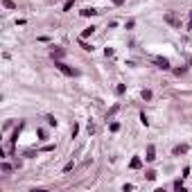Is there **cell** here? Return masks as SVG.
I'll return each instance as SVG.
<instances>
[{
    "label": "cell",
    "mask_w": 192,
    "mask_h": 192,
    "mask_svg": "<svg viewBox=\"0 0 192 192\" xmlns=\"http://www.w3.org/2000/svg\"><path fill=\"white\" fill-rule=\"evenodd\" d=\"M54 66H57V68L61 70L63 75H68V77H77V75H79V72H77V70H75V68H70L68 63H63V61H59V59H57V61H54Z\"/></svg>",
    "instance_id": "obj_1"
},
{
    "label": "cell",
    "mask_w": 192,
    "mask_h": 192,
    "mask_svg": "<svg viewBox=\"0 0 192 192\" xmlns=\"http://www.w3.org/2000/svg\"><path fill=\"white\" fill-rule=\"evenodd\" d=\"M163 18H165V23H170V25H174V27H181V20H179V18H176L174 14H172V11H167V14H165Z\"/></svg>",
    "instance_id": "obj_2"
},
{
    "label": "cell",
    "mask_w": 192,
    "mask_h": 192,
    "mask_svg": "<svg viewBox=\"0 0 192 192\" xmlns=\"http://www.w3.org/2000/svg\"><path fill=\"white\" fill-rule=\"evenodd\" d=\"M154 63H156L160 70H170V59H165V57H156Z\"/></svg>",
    "instance_id": "obj_3"
},
{
    "label": "cell",
    "mask_w": 192,
    "mask_h": 192,
    "mask_svg": "<svg viewBox=\"0 0 192 192\" xmlns=\"http://www.w3.org/2000/svg\"><path fill=\"white\" fill-rule=\"evenodd\" d=\"M145 160H149V163L156 160V147H154V145H149V147H147V156H145Z\"/></svg>",
    "instance_id": "obj_4"
},
{
    "label": "cell",
    "mask_w": 192,
    "mask_h": 192,
    "mask_svg": "<svg viewBox=\"0 0 192 192\" xmlns=\"http://www.w3.org/2000/svg\"><path fill=\"white\" fill-rule=\"evenodd\" d=\"M129 167H131V170H140V167H142V158L133 156V158H131V163H129Z\"/></svg>",
    "instance_id": "obj_5"
},
{
    "label": "cell",
    "mask_w": 192,
    "mask_h": 192,
    "mask_svg": "<svg viewBox=\"0 0 192 192\" xmlns=\"http://www.w3.org/2000/svg\"><path fill=\"white\" fill-rule=\"evenodd\" d=\"M79 14H81V16H84V18H90V16H95V14H100V11H95V9H93V7H86V9H81Z\"/></svg>",
    "instance_id": "obj_6"
},
{
    "label": "cell",
    "mask_w": 192,
    "mask_h": 192,
    "mask_svg": "<svg viewBox=\"0 0 192 192\" xmlns=\"http://www.w3.org/2000/svg\"><path fill=\"white\" fill-rule=\"evenodd\" d=\"M185 151H188V145H176L172 154H174V156H181V154H185Z\"/></svg>",
    "instance_id": "obj_7"
},
{
    "label": "cell",
    "mask_w": 192,
    "mask_h": 192,
    "mask_svg": "<svg viewBox=\"0 0 192 192\" xmlns=\"http://www.w3.org/2000/svg\"><path fill=\"white\" fill-rule=\"evenodd\" d=\"M93 32H95V27H93V25L86 27V29H81V36H79V39H88V36L93 34Z\"/></svg>",
    "instance_id": "obj_8"
},
{
    "label": "cell",
    "mask_w": 192,
    "mask_h": 192,
    "mask_svg": "<svg viewBox=\"0 0 192 192\" xmlns=\"http://www.w3.org/2000/svg\"><path fill=\"white\" fill-rule=\"evenodd\" d=\"M79 45H81V50H86V52H93V45H90V43H86L84 39H79Z\"/></svg>",
    "instance_id": "obj_9"
},
{
    "label": "cell",
    "mask_w": 192,
    "mask_h": 192,
    "mask_svg": "<svg viewBox=\"0 0 192 192\" xmlns=\"http://www.w3.org/2000/svg\"><path fill=\"white\" fill-rule=\"evenodd\" d=\"M63 54H66V50H61V48H57V50H52V59H61Z\"/></svg>",
    "instance_id": "obj_10"
},
{
    "label": "cell",
    "mask_w": 192,
    "mask_h": 192,
    "mask_svg": "<svg viewBox=\"0 0 192 192\" xmlns=\"http://www.w3.org/2000/svg\"><path fill=\"white\" fill-rule=\"evenodd\" d=\"M174 190H179V192H185V188H183V181L179 179V181H174Z\"/></svg>",
    "instance_id": "obj_11"
},
{
    "label": "cell",
    "mask_w": 192,
    "mask_h": 192,
    "mask_svg": "<svg viewBox=\"0 0 192 192\" xmlns=\"http://www.w3.org/2000/svg\"><path fill=\"white\" fill-rule=\"evenodd\" d=\"M145 174H147V181H154V179H156V170H149Z\"/></svg>",
    "instance_id": "obj_12"
},
{
    "label": "cell",
    "mask_w": 192,
    "mask_h": 192,
    "mask_svg": "<svg viewBox=\"0 0 192 192\" xmlns=\"http://www.w3.org/2000/svg\"><path fill=\"white\" fill-rule=\"evenodd\" d=\"M2 5L7 9H16V2H11V0H2Z\"/></svg>",
    "instance_id": "obj_13"
},
{
    "label": "cell",
    "mask_w": 192,
    "mask_h": 192,
    "mask_svg": "<svg viewBox=\"0 0 192 192\" xmlns=\"http://www.w3.org/2000/svg\"><path fill=\"white\" fill-rule=\"evenodd\" d=\"M124 90H127V86H124V84H118V86H115V93H118V95H122Z\"/></svg>",
    "instance_id": "obj_14"
},
{
    "label": "cell",
    "mask_w": 192,
    "mask_h": 192,
    "mask_svg": "<svg viewBox=\"0 0 192 192\" xmlns=\"http://www.w3.org/2000/svg\"><path fill=\"white\" fill-rule=\"evenodd\" d=\"M142 100H151V90L149 88H142Z\"/></svg>",
    "instance_id": "obj_15"
},
{
    "label": "cell",
    "mask_w": 192,
    "mask_h": 192,
    "mask_svg": "<svg viewBox=\"0 0 192 192\" xmlns=\"http://www.w3.org/2000/svg\"><path fill=\"white\" fill-rule=\"evenodd\" d=\"M45 120H48V124H50V127H57V118H54V115H48Z\"/></svg>",
    "instance_id": "obj_16"
},
{
    "label": "cell",
    "mask_w": 192,
    "mask_h": 192,
    "mask_svg": "<svg viewBox=\"0 0 192 192\" xmlns=\"http://www.w3.org/2000/svg\"><path fill=\"white\" fill-rule=\"evenodd\" d=\"M72 5H75V0H68V2L63 5V11H70V9H72Z\"/></svg>",
    "instance_id": "obj_17"
},
{
    "label": "cell",
    "mask_w": 192,
    "mask_h": 192,
    "mask_svg": "<svg viewBox=\"0 0 192 192\" xmlns=\"http://www.w3.org/2000/svg\"><path fill=\"white\" fill-rule=\"evenodd\" d=\"M140 122L145 124V127H149V120H147V115H145V113H140Z\"/></svg>",
    "instance_id": "obj_18"
},
{
    "label": "cell",
    "mask_w": 192,
    "mask_h": 192,
    "mask_svg": "<svg viewBox=\"0 0 192 192\" xmlns=\"http://www.w3.org/2000/svg\"><path fill=\"white\" fill-rule=\"evenodd\" d=\"M115 111H118V104H115L113 109H111V111H109V113H106V120H109V118H111V115H115Z\"/></svg>",
    "instance_id": "obj_19"
},
{
    "label": "cell",
    "mask_w": 192,
    "mask_h": 192,
    "mask_svg": "<svg viewBox=\"0 0 192 192\" xmlns=\"http://www.w3.org/2000/svg\"><path fill=\"white\" fill-rule=\"evenodd\" d=\"M118 129H120V122H111V131H113V133H115V131H118Z\"/></svg>",
    "instance_id": "obj_20"
},
{
    "label": "cell",
    "mask_w": 192,
    "mask_h": 192,
    "mask_svg": "<svg viewBox=\"0 0 192 192\" xmlns=\"http://www.w3.org/2000/svg\"><path fill=\"white\" fill-rule=\"evenodd\" d=\"M104 54L106 57H113V48H104Z\"/></svg>",
    "instance_id": "obj_21"
},
{
    "label": "cell",
    "mask_w": 192,
    "mask_h": 192,
    "mask_svg": "<svg viewBox=\"0 0 192 192\" xmlns=\"http://www.w3.org/2000/svg\"><path fill=\"white\" fill-rule=\"evenodd\" d=\"M181 176H183V179H188V176H190V167H183V174H181Z\"/></svg>",
    "instance_id": "obj_22"
},
{
    "label": "cell",
    "mask_w": 192,
    "mask_h": 192,
    "mask_svg": "<svg viewBox=\"0 0 192 192\" xmlns=\"http://www.w3.org/2000/svg\"><path fill=\"white\" fill-rule=\"evenodd\" d=\"M122 190H124V192H129V190H133V185H131V183H124V185H122Z\"/></svg>",
    "instance_id": "obj_23"
},
{
    "label": "cell",
    "mask_w": 192,
    "mask_h": 192,
    "mask_svg": "<svg viewBox=\"0 0 192 192\" xmlns=\"http://www.w3.org/2000/svg\"><path fill=\"white\" fill-rule=\"evenodd\" d=\"M188 29H192V9H190V20H188Z\"/></svg>",
    "instance_id": "obj_24"
},
{
    "label": "cell",
    "mask_w": 192,
    "mask_h": 192,
    "mask_svg": "<svg viewBox=\"0 0 192 192\" xmlns=\"http://www.w3.org/2000/svg\"><path fill=\"white\" fill-rule=\"evenodd\" d=\"M127 0H113V5H124Z\"/></svg>",
    "instance_id": "obj_25"
}]
</instances>
